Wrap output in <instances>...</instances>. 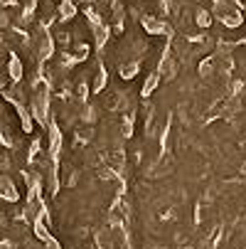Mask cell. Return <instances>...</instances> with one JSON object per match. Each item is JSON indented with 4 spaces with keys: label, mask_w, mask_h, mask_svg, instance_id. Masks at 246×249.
<instances>
[{
    "label": "cell",
    "mask_w": 246,
    "mask_h": 249,
    "mask_svg": "<svg viewBox=\"0 0 246 249\" xmlns=\"http://www.w3.org/2000/svg\"><path fill=\"white\" fill-rule=\"evenodd\" d=\"M140 27H143V32H146V35H153V37H158V35H167V37H172L170 25H167L165 20H160V18L150 15V13L140 18Z\"/></svg>",
    "instance_id": "1"
},
{
    "label": "cell",
    "mask_w": 246,
    "mask_h": 249,
    "mask_svg": "<svg viewBox=\"0 0 246 249\" xmlns=\"http://www.w3.org/2000/svg\"><path fill=\"white\" fill-rule=\"evenodd\" d=\"M91 32H94V47H96V50L106 47L109 40H111V35H114V30H111L109 22H103V25H98V27H91Z\"/></svg>",
    "instance_id": "2"
},
{
    "label": "cell",
    "mask_w": 246,
    "mask_h": 249,
    "mask_svg": "<svg viewBox=\"0 0 246 249\" xmlns=\"http://www.w3.org/2000/svg\"><path fill=\"white\" fill-rule=\"evenodd\" d=\"M138 72H140V59H128V62H121L118 64V77L121 79H133V77H138Z\"/></svg>",
    "instance_id": "3"
},
{
    "label": "cell",
    "mask_w": 246,
    "mask_h": 249,
    "mask_svg": "<svg viewBox=\"0 0 246 249\" xmlns=\"http://www.w3.org/2000/svg\"><path fill=\"white\" fill-rule=\"evenodd\" d=\"M106 84H109V72H106V67H103V62H98L96 74H94V84H91L94 94H101L103 89H106Z\"/></svg>",
    "instance_id": "4"
},
{
    "label": "cell",
    "mask_w": 246,
    "mask_h": 249,
    "mask_svg": "<svg viewBox=\"0 0 246 249\" xmlns=\"http://www.w3.org/2000/svg\"><path fill=\"white\" fill-rule=\"evenodd\" d=\"M219 22H222V27H227V30H236V27L244 25V10H236V8H234V10H229Z\"/></svg>",
    "instance_id": "5"
},
{
    "label": "cell",
    "mask_w": 246,
    "mask_h": 249,
    "mask_svg": "<svg viewBox=\"0 0 246 249\" xmlns=\"http://www.w3.org/2000/svg\"><path fill=\"white\" fill-rule=\"evenodd\" d=\"M160 82H163V77L158 74V72H150L148 77H146V82H143V87H140V96H143V99H148L158 87H160Z\"/></svg>",
    "instance_id": "6"
},
{
    "label": "cell",
    "mask_w": 246,
    "mask_h": 249,
    "mask_svg": "<svg viewBox=\"0 0 246 249\" xmlns=\"http://www.w3.org/2000/svg\"><path fill=\"white\" fill-rule=\"evenodd\" d=\"M74 15H77V3L74 0H62L59 8H57V18L62 22H66V20H72Z\"/></svg>",
    "instance_id": "7"
},
{
    "label": "cell",
    "mask_w": 246,
    "mask_h": 249,
    "mask_svg": "<svg viewBox=\"0 0 246 249\" xmlns=\"http://www.w3.org/2000/svg\"><path fill=\"white\" fill-rule=\"evenodd\" d=\"M49 151H52V160L59 158V151H62V133L57 126L49 128Z\"/></svg>",
    "instance_id": "8"
},
{
    "label": "cell",
    "mask_w": 246,
    "mask_h": 249,
    "mask_svg": "<svg viewBox=\"0 0 246 249\" xmlns=\"http://www.w3.org/2000/svg\"><path fill=\"white\" fill-rule=\"evenodd\" d=\"M195 22H197L202 30H209V27H212V22H214V15H212V10L199 8V10L195 13Z\"/></svg>",
    "instance_id": "9"
},
{
    "label": "cell",
    "mask_w": 246,
    "mask_h": 249,
    "mask_svg": "<svg viewBox=\"0 0 246 249\" xmlns=\"http://www.w3.org/2000/svg\"><path fill=\"white\" fill-rule=\"evenodd\" d=\"M0 190H3V197L10 200V202H15V200L20 197L17 190H15V185L10 183V178H0Z\"/></svg>",
    "instance_id": "10"
},
{
    "label": "cell",
    "mask_w": 246,
    "mask_h": 249,
    "mask_svg": "<svg viewBox=\"0 0 246 249\" xmlns=\"http://www.w3.org/2000/svg\"><path fill=\"white\" fill-rule=\"evenodd\" d=\"M212 72H217V57H214V54L207 57L204 62H199V74H202V77L212 74Z\"/></svg>",
    "instance_id": "11"
},
{
    "label": "cell",
    "mask_w": 246,
    "mask_h": 249,
    "mask_svg": "<svg viewBox=\"0 0 246 249\" xmlns=\"http://www.w3.org/2000/svg\"><path fill=\"white\" fill-rule=\"evenodd\" d=\"M52 52H54V42H52L49 35H45L42 42H40V54H42L45 59H49V57H52Z\"/></svg>",
    "instance_id": "12"
},
{
    "label": "cell",
    "mask_w": 246,
    "mask_h": 249,
    "mask_svg": "<svg viewBox=\"0 0 246 249\" xmlns=\"http://www.w3.org/2000/svg\"><path fill=\"white\" fill-rule=\"evenodd\" d=\"M8 72H10V77H13V79H20V77H22V62H20V59H17L15 54L10 57V64H8Z\"/></svg>",
    "instance_id": "13"
},
{
    "label": "cell",
    "mask_w": 246,
    "mask_h": 249,
    "mask_svg": "<svg viewBox=\"0 0 246 249\" xmlns=\"http://www.w3.org/2000/svg\"><path fill=\"white\" fill-rule=\"evenodd\" d=\"M89 52H91V47H89L86 42H77V45H74V54H72V57H74L77 62H84V59L89 57Z\"/></svg>",
    "instance_id": "14"
},
{
    "label": "cell",
    "mask_w": 246,
    "mask_h": 249,
    "mask_svg": "<svg viewBox=\"0 0 246 249\" xmlns=\"http://www.w3.org/2000/svg\"><path fill=\"white\" fill-rule=\"evenodd\" d=\"M121 131H123V136H126V138H131V136H133V114H128V116L123 119Z\"/></svg>",
    "instance_id": "15"
},
{
    "label": "cell",
    "mask_w": 246,
    "mask_h": 249,
    "mask_svg": "<svg viewBox=\"0 0 246 249\" xmlns=\"http://www.w3.org/2000/svg\"><path fill=\"white\" fill-rule=\"evenodd\" d=\"M244 87H246V84H244L241 79H234V82H231V94H241Z\"/></svg>",
    "instance_id": "16"
},
{
    "label": "cell",
    "mask_w": 246,
    "mask_h": 249,
    "mask_svg": "<svg viewBox=\"0 0 246 249\" xmlns=\"http://www.w3.org/2000/svg\"><path fill=\"white\" fill-rule=\"evenodd\" d=\"M0 249H13V242H0Z\"/></svg>",
    "instance_id": "17"
},
{
    "label": "cell",
    "mask_w": 246,
    "mask_h": 249,
    "mask_svg": "<svg viewBox=\"0 0 246 249\" xmlns=\"http://www.w3.org/2000/svg\"><path fill=\"white\" fill-rule=\"evenodd\" d=\"M239 42H241V45H244V47H246V35H244V37H241V40H239Z\"/></svg>",
    "instance_id": "18"
}]
</instances>
